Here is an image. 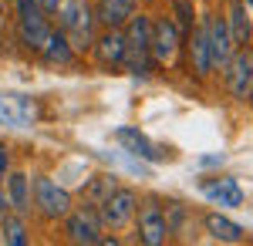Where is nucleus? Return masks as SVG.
Instances as JSON below:
<instances>
[{
  "label": "nucleus",
  "instance_id": "17",
  "mask_svg": "<svg viewBox=\"0 0 253 246\" xmlns=\"http://www.w3.org/2000/svg\"><path fill=\"white\" fill-rule=\"evenodd\" d=\"M226 27L233 34V44L236 47H247L253 41V20L243 7V0H230V14H226Z\"/></svg>",
  "mask_w": 253,
  "mask_h": 246
},
{
  "label": "nucleus",
  "instance_id": "22",
  "mask_svg": "<svg viewBox=\"0 0 253 246\" xmlns=\"http://www.w3.org/2000/svg\"><path fill=\"white\" fill-rule=\"evenodd\" d=\"M175 10H179V27L189 34L193 31V7H189V0H175Z\"/></svg>",
  "mask_w": 253,
  "mask_h": 246
},
{
  "label": "nucleus",
  "instance_id": "12",
  "mask_svg": "<svg viewBox=\"0 0 253 246\" xmlns=\"http://www.w3.org/2000/svg\"><path fill=\"white\" fill-rule=\"evenodd\" d=\"M166 236H169V219H166L162 206L149 199L138 209V240L145 246H159V243H166Z\"/></svg>",
  "mask_w": 253,
  "mask_h": 246
},
{
  "label": "nucleus",
  "instance_id": "27",
  "mask_svg": "<svg viewBox=\"0 0 253 246\" xmlns=\"http://www.w3.org/2000/svg\"><path fill=\"white\" fill-rule=\"evenodd\" d=\"M0 14H3V3H0Z\"/></svg>",
  "mask_w": 253,
  "mask_h": 246
},
{
  "label": "nucleus",
  "instance_id": "14",
  "mask_svg": "<svg viewBox=\"0 0 253 246\" xmlns=\"http://www.w3.org/2000/svg\"><path fill=\"white\" fill-rule=\"evenodd\" d=\"M115 142L122 145V149L128 152V155H135V159H145V162H162L166 159V152L159 149V145H152L145 135L138 132V128H118L115 132Z\"/></svg>",
  "mask_w": 253,
  "mask_h": 246
},
{
  "label": "nucleus",
  "instance_id": "11",
  "mask_svg": "<svg viewBox=\"0 0 253 246\" xmlns=\"http://www.w3.org/2000/svg\"><path fill=\"white\" fill-rule=\"evenodd\" d=\"M91 47L105 71H118L125 64V31L122 27H105V34H98Z\"/></svg>",
  "mask_w": 253,
  "mask_h": 246
},
{
  "label": "nucleus",
  "instance_id": "25",
  "mask_svg": "<svg viewBox=\"0 0 253 246\" xmlns=\"http://www.w3.org/2000/svg\"><path fill=\"white\" fill-rule=\"evenodd\" d=\"M7 216H10V199H7V192L0 189V223H3Z\"/></svg>",
  "mask_w": 253,
  "mask_h": 246
},
{
  "label": "nucleus",
  "instance_id": "10",
  "mask_svg": "<svg viewBox=\"0 0 253 246\" xmlns=\"http://www.w3.org/2000/svg\"><path fill=\"white\" fill-rule=\"evenodd\" d=\"M206 41H210V61H213V68L223 71L236 51L233 34L226 27V17H206Z\"/></svg>",
  "mask_w": 253,
  "mask_h": 246
},
{
  "label": "nucleus",
  "instance_id": "1",
  "mask_svg": "<svg viewBox=\"0 0 253 246\" xmlns=\"http://www.w3.org/2000/svg\"><path fill=\"white\" fill-rule=\"evenodd\" d=\"M125 31V64L132 75H149V64H152V17L149 14H132V17L122 24Z\"/></svg>",
  "mask_w": 253,
  "mask_h": 246
},
{
  "label": "nucleus",
  "instance_id": "18",
  "mask_svg": "<svg viewBox=\"0 0 253 246\" xmlns=\"http://www.w3.org/2000/svg\"><path fill=\"white\" fill-rule=\"evenodd\" d=\"M3 182H7L3 192H7V199H10V209L20 212V216L31 212V179H27L24 172H7Z\"/></svg>",
  "mask_w": 253,
  "mask_h": 246
},
{
  "label": "nucleus",
  "instance_id": "8",
  "mask_svg": "<svg viewBox=\"0 0 253 246\" xmlns=\"http://www.w3.org/2000/svg\"><path fill=\"white\" fill-rule=\"evenodd\" d=\"M0 122L10 128H31L38 122V101L17 91H0Z\"/></svg>",
  "mask_w": 253,
  "mask_h": 246
},
{
  "label": "nucleus",
  "instance_id": "13",
  "mask_svg": "<svg viewBox=\"0 0 253 246\" xmlns=\"http://www.w3.org/2000/svg\"><path fill=\"white\" fill-rule=\"evenodd\" d=\"M203 196L219 209H240L243 199H247V196H243V186H240L236 179H230V175H223V179H206V182H203Z\"/></svg>",
  "mask_w": 253,
  "mask_h": 246
},
{
  "label": "nucleus",
  "instance_id": "7",
  "mask_svg": "<svg viewBox=\"0 0 253 246\" xmlns=\"http://www.w3.org/2000/svg\"><path fill=\"white\" fill-rule=\"evenodd\" d=\"M179 27H175L169 17H156L152 20V44H149V51H152V61L162 64V68H169L175 64V54H179Z\"/></svg>",
  "mask_w": 253,
  "mask_h": 246
},
{
  "label": "nucleus",
  "instance_id": "16",
  "mask_svg": "<svg viewBox=\"0 0 253 246\" xmlns=\"http://www.w3.org/2000/svg\"><path fill=\"white\" fill-rule=\"evenodd\" d=\"M47 64H58V68H68L71 61H75V47H71V41L64 38V31H54L51 27V34L44 41V47L38 51Z\"/></svg>",
  "mask_w": 253,
  "mask_h": 246
},
{
  "label": "nucleus",
  "instance_id": "23",
  "mask_svg": "<svg viewBox=\"0 0 253 246\" xmlns=\"http://www.w3.org/2000/svg\"><path fill=\"white\" fill-rule=\"evenodd\" d=\"M7 172H10V149L0 145V182L7 179Z\"/></svg>",
  "mask_w": 253,
  "mask_h": 246
},
{
  "label": "nucleus",
  "instance_id": "2",
  "mask_svg": "<svg viewBox=\"0 0 253 246\" xmlns=\"http://www.w3.org/2000/svg\"><path fill=\"white\" fill-rule=\"evenodd\" d=\"M58 17H61V31L71 41L75 51H84V47L95 44V10H91L88 0H64Z\"/></svg>",
  "mask_w": 253,
  "mask_h": 246
},
{
  "label": "nucleus",
  "instance_id": "3",
  "mask_svg": "<svg viewBox=\"0 0 253 246\" xmlns=\"http://www.w3.org/2000/svg\"><path fill=\"white\" fill-rule=\"evenodd\" d=\"M17 34L24 47H31V51L44 47L51 24H47V14L38 7V0H17Z\"/></svg>",
  "mask_w": 253,
  "mask_h": 246
},
{
  "label": "nucleus",
  "instance_id": "4",
  "mask_svg": "<svg viewBox=\"0 0 253 246\" xmlns=\"http://www.w3.org/2000/svg\"><path fill=\"white\" fill-rule=\"evenodd\" d=\"M64 233L71 243H84V246H95L101 243V233H105V223H101V212L98 206H71V212L64 216Z\"/></svg>",
  "mask_w": 253,
  "mask_h": 246
},
{
  "label": "nucleus",
  "instance_id": "19",
  "mask_svg": "<svg viewBox=\"0 0 253 246\" xmlns=\"http://www.w3.org/2000/svg\"><path fill=\"white\" fill-rule=\"evenodd\" d=\"M132 14H135V0H101L95 20H101L105 27H122Z\"/></svg>",
  "mask_w": 253,
  "mask_h": 246
},
{
  "label": "nucleus",
  "instance_id": "9",
  "mask_svg": "<svg viewBox=\"0 0 253 246\" xmlns=\"http://www.w3.org/2000/svg\"><path fill=\"white\" fill-rule=\"evenodd\" d=\"M226 71V81H230V91L233 98H247L253 95V51L250 47H236L233 57H230V64L223 68Z\"/></svg>",
  "mask_w": 253,
  "mask_h": 246
},
{
  "label": "nucleus",
  "instance_id": "6",
  "mask_svg": "<svg viewBox=\"0 0 253 246\" xmlns=\"http://www.w3.org/2000/svg\"><path fill=\"white\" fill-rule=\"evenodd\" d=\"M34 206H38L41 216H47V219H64V216L71 212V192L61 189L54 179L38 175V179H34Z\"/></svg>",
  "mask_w": 253,
  "mask_h": 246
},
{
  "label": "nucleus",
  "instance_id": "15",
  "mask_svg": "<svg viewBox=\"0 0 253 246\" xmlns=\"http://www.w3.org/2000/svg\"><path fill=\"white\" fill-rule=\"evenodd\" d=\"M189 68H193L196 78H206L210 71H213V61H210V41H206V20L196 27V31H189Z\"/></svg>",
  "mask_w": 253,
  "mask_h": 246
},
{
  "label": "nucleus",
  "instance_id": "24",
  "mask_svg": "<svg viewBox=\"0 0 253 246\" xmlns=\"http://www.w3.org/2000/svg\"><path fill=\"white\" fill-rule=\"evenodd\" d=\"M61 3H64V0H38V7L44 10V14H47V17H51V14H58Z\"/></svg>",
  "mask_w": 253,
  "mask_h": 246
},
{
  "label": "nucleus",
  "instance_id": "20",
  "mask_svg": "<svg viewBox=\"0 0 253 246\" xmlns=\"http://www.w3.org/2000/svg\"><path fill=\"white\" fill-rule=\"evenodd\" d=\"M206 233L213 240H223V243H240L243 240V226H236L233 219L219 216V212H210L206 216Z\"/></svg>",
  "mask_w": 253,
  "mask_h": 246
},
{
  "label": "nucleus",
  "instance_id": "26",
  "mask_svg": "<svg viewBox=\"0 0 253 246\" xmlns=\"http://www.w3.org/2000/svg\"><path fill=\"white\" fill-rule=\"evenodd\" d=\"M243 7H247V14H250V20H253V0H243Z\"/></svg>",
  "mask_w": 253,
  "mask_h": 246
},
{
  "label": "nucleus",
  "instance_id": "5",
  "mask_svg": "<svg viewBox=\"0 0 253 246\" xmlns=\"http://www.w3.org/2000/svg\"><path fill=\"white\" fill-rule=\"evenodd\" d=\"M135 209H138V199L132 189H112L108 196H101L98 203V212H101V223L112 229H125L132 219H135Z\"/></svg>",
  "mask_w": 253,
  "mask_h": 246
},
{
  "label": "nucleus",
  "instance_id": "21",
  "mask_svg": "<svg viewBox=\"0 0 253 246\" xmlns=\"http://www.w3.org/2000/svg\"><path fill=\"white\" fill-rule=\"evenodd\" d=\"M0 229H3V243H10V246L27 243V229H24V219H20V216H7V219L0 223Z\"/></svg>",
  "mask_w": 253,
  "mask_h": 246
}]
</instances>
